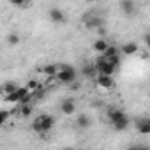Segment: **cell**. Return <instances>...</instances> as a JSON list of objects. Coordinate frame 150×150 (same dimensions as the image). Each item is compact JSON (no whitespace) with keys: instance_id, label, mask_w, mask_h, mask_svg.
<instances>
[{"instance_id":"obj_1","label":"cell","mask_w":150,"mask_h":150,"mask_svg":"<svg viewBox=\"0 0 150 150\" xmlns=\"http://www.w3.org/2000/svg\"><path fill=\"white\" fill-rule=\"evenodd\" d=\"M55 78H57V81L62 83V85H71V83L76 81V78H78V71L74 69L72 65H69V64L58 65V72H57Z\"/></svg>"},{"instance_id":"obj_2","label":"cell","mask_w":150,"mask_h":150,"mask_svg":"<svg viewBox=\"0 0 150 150\" xmlns=\"http://www.w3.org/2000/svg\"><path fill=\"white\" fill-rule=\"evenodd\" d=\"M55 125V118L48 113H42V115H37L32 122V129L39 134H44L48 131H51V127Z\"/></svg>"},{"instance_id":"obj_3","label":"cell","mask_w":150,"mask_h":150,"mask_svg":"<svg viewBox=\"0 0 150 150\" xmlns=\"http://www.w3.org/2000/svg\"><path fill=\"white\" fill-rule=\"evenodd\" d=\"M94 65H96V72L101 74V76H113L115 71H117L115 65H111L110 62H106V60H103V58H99Z\"/></svg>"},{"instance_id":"obj_4","label":"cell","mask_w":150,"mask_h":150,"mask_svg":"<svg viewBox=\"0 0 150 150\" xmlns=\"http://www.w3.org/2000/svg\"><path fill=\"white\" fill-rule=\"evenodd\" d=\"M96 83L101 90H113L115 88V80L113 76H101V74H97L96 76Z\"/></svg>"},{"instance_id":"obj_5","label":"cell","mask_w":150,"mask_h":150,"mask_svg":"<svg viewBox=\"0 0 150 150\" xmlns=\"http://www.w3.org/2000/svg\"><path fill=\"white\" fill-rule=\"evenodd\" d=\"M124 57H132V55H136L138 51H139V44L136 42V41H127V42H124L122 44V48L118 50Z\"/></svg>"},{"instance_id":"obj_6","label":"cell","mask_w":150,"mask_h":150,"mask_svg":"<svg viewBox=\"0 0 150 150\" xmlns=\"http://www.w3.org/2000/svg\"><path fill=\"white\" fill-rule=\"evenodd\" d=\"M18 88H20V85H18L16 81H13V80H9V81H4L2 85H0V96H2V97H7V96L14 94Z\"/></svg>"},{"instance_id":"obj_7","label":"cell","mask_w":150,"mask_h":150,"mask_svg":"<svg viewBox=\"0 0 150 150\" xmlns=\"http://www.w3.org/2000/svg\"><path fill=\"white\" fill-rule=\"evenodd\" d=\"M122 117H125V113H124V110H120V108H117V106H110V108L106 110V118H108L111 124L118 122Z\"/></svg>"},{"instance_id":"obj_8","label":"cell","mask_w":150,"mask_h":150,"mask_svg":"<svg viewBox=\"0 0 150 150\" xmlns=\"http://www.w3.org/2000/svg\"><path fill=\"white\" fill-rule=\"evenodd\" d=\"M85 27L87 28H101V27H104V20L97 14H88L85 18Z\"/></svg>"},{"instance_id":"obj_9","label":"cell","mask_w":150,"mask_h":150,"mask_svg":"<svg viewBox=\"0 0 150 150\" xmlns=\"http://www.w3.org/2000/svg\"><path fill=\"white\" fill-rule=\"evenodd\" d=\"M60 111L64 115H67V117L74 115V113H76V103H74L72 99H64L60 103Z\"/></svg>"},{"instance_id":"obj_10","label":"cell","mask_w":150,"mask_h":150,"mask_svg":"<svg viewBox=\"0 0 150 150\" xmlns=\"http://www.w3.org/2000/svg\"><path fill=\"white\" fill-rule=\"evenodd\" d=\"M50 20L53 21V23H65V14H64V11L62 9H58V7H51L50 9Z\"/></svg>"},{"instance_id":"obj_11","label":"cell","mask_w":150,"mask_h":150,"mask_svg":"<svg viewBox=\"0 0 150 150\" xmlns=\"http://www.w3.org/2000/svg\"><path fill=\"white\" fill-rule=\"evenodd\" d=\"M136 131L138 132H141V134H150V118H146V117H141V118H138L136 120Z\"/></svg>"},{"instance_id":"obj_12","label":"cell","mask_w":150,"mask_h":150,"mask_svg":"<svg viewBox=\"0 0 150 150\" xmlns=\"http://www.w3.org/2000/svg\"><path fill=\"white\" fill-rule=\"evenodd\" d=\"M108 39H104V37H99L97 41H94V44H92V50L96 51V53H99V55H103L106 50H108Z\"/></svg>"},{"instance_id":"obj_13","label":"cell","mask_w":150,"mask_h":150,"mask_svg":"<svg viewBox=\"0 0 150 150\" xmlns=\"http://www.w3.org/2000/svg\"><path fill=\"white\" fill-rule=\"evenodd\" d=\"M120 9L124 11V14L131 16V14L136 13V4L132 2V0H122V2H120Z\"/></svg>"},{"instance_id":"obj_14","label":"cell","mask_w":150,"mask_h":150,"mask_svg":"<svg viewBox=\"0 0 150 150\" xmlns=\"http://www.w3.org/2000/svg\"><path fill=\"white\" fill-rule=\"evenodd\" d=\"M90 124H92V120H90V117H88L87 113H80V115L76 117V125H78L80 129H88Z\"/></svg>"},{"instance_id":"obj_15","label":"cell","mask_w":150,"mask_h":150,"mask_svg":"<svg viewBox=\"0 0 150 150\" xmlns=\"http://www.w3.org/2000/svg\"><path fill=\"white\" fill-rule=\"evenodd\" d=\"M41 72L44 74V76H48V78H55L57 72H58V65L57 64H48V65H44L41 69Z\"/></svg>"},{"instance_id":"obj_16","label":"cell","mask_w":150,"mask_h":150,"mask_svg":"<svg viewBox=\"0 0 150 150\" xmlns=\"http://www.w3.org/2000/svg\"><path fill=\"white\" fill-rule=\"evenodd\" d=\"M80 72L83 74L85 78H96V76H97V72H96V65H94V62H92V64H87V65H83Z\"/></svg>"},{"instance_id":"obj_17","label":"cell","mask_w":150,"mask_h":150,"mask_svg":"<svg viewBox=\"0 0 150 150\" xmlns=\"http://www.w3.org/2000/svg\"><path fill=\"white\" fill-rule=\"evenodd\" d=\"M32 111H34V103H27V104H20V110H18V113H20V117H23V118H28V117L32 115Z\"/></svg>"},{"instance_id":"obj_18","label":"cell","mask_w":150,"mask_h":150,"mask_svg":"<svg viewBox=\"0 0 150 150\" xmlns=\"http://www.w3.org/2000/svg\"><path fill=\"white\" fill-rule=\"evenodd\" d=\"M25 88H27L28 94H37L39 90H42V85H41V81H37V80H30V81L25 85Z\"/></svg>"},{"instance_id":"obj_19","label":"cell","mask_w":150,"mask_h":150,"mask_svg":"<svg viewBox=\"0 0 150 150\" xmlns=\"http://www.w3.org/2000/svg\"><path fill=\"white\" fill-rule=\"evenodd\" d=\"M129 124H131V120H129V117L125 115V117H122L118 122H115V124H111V125H113L115 131H125V129L129 127Z\"/></svg>"},{"instance_id":"obj_20","label":"cell","mask_w":150,"mask_h":150,"mask_svg":"<svg viewBox=\"0 0 150 150\" xmlns=\"http://www.w3.org/2000/svg\"><path fill=\"white\" fill-rule=\"evenodd\" d=\"M20 41H21L20 34H9V35H7V42H9L11 46H16V44H20Z\"/></svg>"},{"instance_id":"obj_21","label":"cell","mask_w":150,"mask_h":150,"mask_svg":"<svg viewBox=\"0 0 150 150\" xmlns=\"http://www.w3.org/2000/svg\"><path fill=\"white\" fill-rule=\"evenodd\" d=\"M11 4L14 7H18V9H28V7H32V2H21V0H13Z\"/></svg>"},{"instance_id":"obj_22","label":"cell","mask_w":150,"mask_h":150,"mask_svg":"<svg viewBox=\"0 0 150 150\" xmlns=\"http://www.w3.org/2000/svg\"><path fill=\"white\" fill-rule=\"evenodd\" d=\"M9 115H11V113H9L7 110H0V127L6 124V120L9 118Z\"/></svg>"},{"instance_id":"obj_23","label":"cell","mask_w":150,"mask_h":150,"mask_svg":"<svg viewBox=\"0 0 150 150\" xmlns=\"http://www.w3.org/2000/svg\"><path fill=\"white\" fill-rule=\"evenodd\" d=\"M134 150H150L146 145H134Z\"/></svg>"},{"instance_id":"obj_24","label":"cell","mask_w":150,"mask_h":150,"mask_svg":"<svg viewBox=\"0 0 150 150\" xmlns=\"http://www.w3.org/2000/svg\"><path fill=\"white\" fill-rule=\"evenodd\" d=\"M62 150H72V148H62Z\"/></svg>"}]
</instances>
